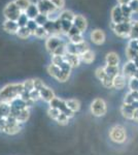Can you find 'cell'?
Wrapping results in <instances>:
<instances>
[{
  "mask_svg": "<svg viewBox=\"0 0 138 155\" xmlns=\"http://www.w3.org/2000/svg\"><path fill=\"white\" fill-rule=\"evenodd\" d=\"M24 92V87L22 83L7 84L0 89V102L9 104L14 98L19 97Z\"/></svg>",
  "mask_w": 138,
  "mask_h": 155,
  "instance_id": "1",
  "label": "cell"
},
{
  "mask_svg": "<svg viewBox=\"0 0 138 155\" xmlns=\"http://www.w3.org/2000/svg\"><path fill=\"white\" fill-rule=\"evenodd\" d=\"M109 139L114 143L123 144L127 140V131L124 126L122 125H114L109 129Z\"/></svg>",
  "mask_w": 138,
  "mask_h": 155,
  "instance_id": "2",
  "label": "cell"
},
{
  "mask_svg": "<svg viewBox=\"0 0 138 155\" xmlns=\"http://www.w3.org/2000/svg\"><path fill=\"white\" fill-rule=\"evenodd\" d=\"M90 110H91V113L93 114V116H95V117L104 116L107 112L106 102H105L104 99L100 98V97L95 98L94 101H92L91 107H90Z\"/></svg>",
  "mask_w": 138,
  "mask_h": 155,
  "instance_id": "3",
  "label": "cell"
},
{
  "mask_svg": "<svg viewBox=\"0 0 138 155\" xmlns=\"http://www.w3.org/2000/svg\"><path fill=\"white\" fill-rule=\"evenodd\" d=\"M22 12L19 9V7L16 5L14 1L9 2L7 5L4 7L3 9V15L5 17L6 20H11V21H16L19 19V17L21 16Z\"/></svg>",
  "mask_w": 138,
  "mask_h": 155,
  "instance_id": "4",
  "label": "cell"
},
{
  "mask_svg": "<svg viewBox=\"0 0 138 155\" xmlns=\"http://www.w3.org/2000/svg\"><path fill=\"white\" fill-rule=\"evenodd\" d=\"M6 120V124H5V127L3 129V132L6 134H17L21 131L22 129V124L19 123L14 117L11 116H8L7 118H5Z\"/></svg>",
  "mask_w": 138,
  "mask_h": 155,
  "instance_id": "5",
  "label": "cell"
},
{
  "mask_svg": "<svg viewBox=\"0 0 138 155\" xmlns=\"http://www.w3.org/2000/svg\"><path fill=\"white\" fill-rule=\"evenodd\" d=\"M89 49V45L87 44L86 41H82L81 44H77V45H74V44H66V52L69 54H73V55H79L81 56L82 53H85L86 51H88Z\"/></svg>",
  "mask_w": 138,
  "mask_h": 155,
  "instance_id": "6",
  "label": "cell"
},
{
  "mask_svg": "<svg viewBox=\"0 0 138 155\" xmlns=\"http://www.w3.org/2000/svg\"><path fill=\"white\" fill-rule=\"evenodd\" d=\"M132 27V21L128 22V23H120V24H114V32L120 37H128L130 35V31H131Z\"/></svg>",
  "mask_w": 138,
  "mask_h": 155,
  "instance_id": "7",
  "label": "cell"
},
{
  "mask_svg": "<svg viewBox=\"0 0 138 155\" xmlns=\"http://www.w3.org/2000/svg\"><path fill=\"white\" fill-rule=\"evenodd\" d=\"M35 4H36L37 8H38L39 14L46 15V16H47L50 12L57 9L50 0H38Z\"/></svg>",
  "mask_w": 138,
  "mask_h": 155,
  "instance_id": "8",
  "label": "cell"
},
{
  "mask_svg": "<svg viewBox=\"0 0 138 155\" xmlns=\"http://www.w3.org/2000/svg\"><path fill=\"white\" fill-rule=\"evenodd\" d=\"M63 41L62 38H60L59 36L57 35H52V36H49L46 41V48L50 53H53V52L56 50L58 47L60 46L61 44H63Z\"/></svg>",
  "mask_w": 138,
  "mask_h": 155,
  "instance_id": "9",
  "label": "cell"
},
{
  "mask_svg": "<svg viewBox=\"0 0 138 155\" xmlns=\"http://www.w3.org/2000/svg\"><path fill=\"white\" fill-rule=\"evenodd\" d=\"M111 20L112 23L114 24H120V23H128V22H131V19H126L123 17L122 12H121V7L119 6H114L111 11Z\"/></svg>",
  "mask_w": 138,
  "mask_h": 155,
  "instance_id": "10",
  "label": "cell"
},
{
  "mask_svg": "<svg viewBox=\"0 0 138 155\" xmlns=\"http://www.w3.org/2000/svg\"><path fill=\"white\" fill-rule=\"evenodd\" d=\"M39 95H40V99H43V101L47 102L52 101L53 99L56 97L55 92L53 91L51 88H49V87H47V86L42 87V88L39 90Z\"/></svg>",
  "mask_w": 138,
  "mask_h": 155,
  "instance_id": "11",
  "label": "cell"
},
{
  "mask_svg": "<svg viewBox=\"0 0 138 155\" xmlns=\"http://www.w3.org/2000/svg\"><path fill=\"white\" fill-rule=\"evenodd\" d=\"M72 24H73V26L76 27V28L79 29L82 33L87 29V26H88L86 18L81 16V15H75L73 21H72Z\"/></svg>",
  "mask_w": 138,
  "mask_h": 155,
  "instance_id": "12",
  "label": "cell"
},
{
  "mask_svg": "<svg viewBox=\"0 0 138 155\" xmlns=\"http://www.w3.org/2000/svg\"><path fill=\"white\" fill-rule=\"evenodd\" d=\"M91 41L96 45H102L105 41V33L100 29L93 30L91 32Z\"/></svg>",
  "mask_w": 138,
  "mask_h": 155,
  "instance_id": "13",
  "label": "cell"
},
{
  "mask_svg": "<svg viewBox=\"0 0 138 155\" xmlns=\"http://www.w3.org/2000/svg\"><path fill=\"white\" fill-rule=\"evenodd\" d=\"M2 28L4 31L8 34H17V31L19 29L16 21H11V20H5V22L2 25Z\"/></svg>",
  "mask_w": 138,
  "mask_h": 155,
  "instance_id": "14",
  "label": "cell"
},
{
  "mask_svg": "<svg viewBox=\"0 0 138 155\" xmlns=\"http://www.w3.org/2000/svg\"><path fill=\"white\" fill-rule=\"evenodd\" d=\"M63 57H64L65 62H67L71 68L77 67L79 65V63H81V58H79V55H73V54L66 53Z\"/></svg>",
  "mask_w": 138,
  "mask_h": 155,
  "instance_id": "15",
  "label": "cell"
},
{
  "mask_svg": "<svg viewBox=\"0 0 138 155\" xmlns=\"http://www.w3.org/2000/svg\"><path fill=\"white\" fill-rule=\"evenodd\" d=\"M125 85H126V77L123 76L122 74H119L117 76H115L112 80V88L122 90L124 89Z\"/></svg>",
  "mask_w": 138,
  "mask_h": 155,
  "instance_id": "16",
  "label": "cell"
},
{
  "mask_svg": "<svg viewBox=\"0 0 138 155\" xmlns=\"http://www.w3.org/2000/svg\"><path fill=\"white\" fill-rule=\"evenodd\" d=\"M105 61H106L107 66H119L120 58L117 53H114V52H109V53L106 54Z\"/></svg>",
  "mask_w": 138,
  "mask_h": 155,
  "instance_id": "17",
  "label": "cell"
},
{
  "mask_svg": "<svg viewBox=\"0 0 138 155\" xmlns=\"http://www.w3.org/2000/svg\"><path fill=\"white\" fill-rule=\"evenodd\" d=\"M136 66H135L134 62L133 61H128L127 63H125L124 67H123V76L128 77V78H132L134 72L136 71Z\"/></svg>",
  "mask_w": 138,
  "mask_h": 155,
  "instance_id": "18",
  "label": "cell"
},
{
  "mask_svg": "<svg viewBox=\"0 0 138 155\" xmlns=\"http://www.w3.org/2000/svg\"><path fill=\"white\" fill-rule=\"evenodd\" d=\"M65 104H66V107H68L71 112H73L74 114L81 110V102H79V99H75V98L66 99Z\"/></svg>",
  "mask_w": 138,
  "mask_h": 155,
  "instance_id": "19",
  "label": "cell"
},
{
  "mask_svg": "<svg viewBox=\"0 0 138 155\" xmlns=\"http://www.w3.org/2000/svg\"><path fill=\"white\" fill-rule=\"evenodd\" d=\"M9 104H11V109L14 110V111H21V110H24V109H26V107H28L26 102L22 101V99L20 98V96L9 102Z\"/></svg>",
  "mask_w": 138,
  "mask_h": 155,
  "instance_id": "20",
  "label": "cell"
},
{
  "mask_svg": "<svg viewBox=\"0 0 138 155\" xmlns=\"http://www.w3.org/2000/svg\"><path fill=\"white\" fill-rule=\"evenodd\" d=\"M25 14H26V16L28 17L29 20H35V18L39 15V12H38V8H37L36 4L35 3L30 4L28 8L25 11Z\"/></svg>",
  "mask_w": 138,
  "mask_h": 155,
  "instance_id": "21",
  "label": "cell"
},
{
  "mask_svg": "<svg viewBox=\"0 0 138 155\" xmlns=\"http://www.w3.org/2000/svg\"><path fill=\"white\" fill-rule=\"evenodd\" d=\"M79 58H81V61H84L85 63L90 64L95 60V54L91 50H88V51H86L79 56Z\"/></svg>",
  "mask_w": 138,
  "mask_h": 155,
  "instance_id": "22",
  "label": "cell"
},
{
  "mask_svg": "<svg viewBox=\"0 0 138 155\" xmlns=\"http://www.w3.org/2000/svg\"><path fill=\"white\" fill-rule=\"evenodd\" d=\"M133 112H134V110H133L129 104H123L121 107V113L123 115V117L126 119H129V120L133 119Z\"/></svg>",
  "mask_w": 138,
  "mask_h": 155,
  "instance_id": "23",
  "label": "cell"
},
{
  "mask_svg": "<svg viewBox=\"0 0 138 155\" xmlns=\"http://www.w3.org/2000/svg\"><path fill=\"white\" fill-rule=\"evenodd\" d=\"M138 101V92L136 91H130L125 95L124 104H131L133 102Z\"/></svg>",
  "mask_w": 138,
  "mask_h": 155,
  "instance_id": "24",
  "label": "cell"
},
{
  "mask_svg": "<svg viewBox=\"0 0 138 155\" xmlns=\"http://www.w3.org/2000/svg\"><path fill=\"white\" fill-rule=\"evenodd\" d=\"M11 115V104L6 102H0V116L2 118H7Z\"/></svg>",
  "mask_w": 138,
  "mask_h": 155,
  "instance_id": "25",
  "label": "cell"
},
{
  "mask_svg": "<svg viewBox=\"0 0 138 155\" xmlns=\"http://www.w3.org/2000/svg\"><path fill=\"white\" fill-rule=\"evenodd\" d=\"M43 28L46 29V31L47 32L49 36H52V35H57L59 34L56 30V26H55V22L53 21H47L46 24H44Z\"/></svg>",
  "mask_w": 138,
  "mask_h": 155,
  "instance_id": "26",
  "label": "cell"
},
{
  "mask_svg": "<svg viewBox=\"0 0 138 155\" xmlns=\"http://www.w3.org/2000/svg\"><path fill=\"white\" fill-rule=\"evenodd\" d=\"M16 35L19 37V38H21V39H26V38H28L30 35H31V31H30V30L27 28L26 26H25V27H19Z\"/></svg>",
  "mask_w": 138,
  "mask_h": 155,
  "instance_id": "27",
  "label": "cell"
},
{
  "mask_svg": "<svg viewBox=\"0 0 138 155\" xmlns=\"http://www.w3.org/2000/svg\"><path fill=\"white\" fill-rule=\"evenodd\" d=\"M14 2L16 3V5L19 7V9L22 12H25V11H26V9L29 7L30 4L32 3L30 0H14Z\"/></svg>",
  "mask_w": 138,
  "mask_h": 155,
  "instance_id": "28",
  "label": "cell"
},
{
  "mask_svg": "<svg viewBox=\"0 0 138 155\" xmlns=\"http://www.w3.org/2000/svg\"><path fill=\"white\" fill-rule=\"evenodd\" d=\"M104 71L106 72V76H108L110 78H114L115 76L120 74L119 71V66H105Z\"/></svg>",
  "mask_w": 138,
  "mask_h": 155,
  "instance_id": "29",
  "label": "cell"
},
{
  "mask_svg": "<svg viewBox=\"0 0 138 155\" xmlns=\"http://www.w3.org/2000/svg\"><path fill=\"white\" fill-rule=\"evenodd\" d=\"M74 17H75V15L71 11H63L62 12H60L59 19L60 20H65V21L72 22V21H73V19H74Z\"/></svg>",
  "mask_w": 138,
  "mask_h": 155,
  "instance_id": "30",
  "label": "cell"
},
{
  "mask_svg": "<svg viewBox=\"0 0 138 155\" xmlns=\"http://www.w3.org/2000/svg\"><path fill=\"white\" fill-rule=\"evenodd\" d=\"M70 72H71V71H63V69H60V72H59V74H58V77L56 78V79L59 82L64 83V82H66L67 80L69 79Z\"/></svg>",
  "mask_w": 138,
  "mask_h": 155,
  "instance_id": "31",
  "label": "cell"
},
{
  "mask_svg": "<svg viewBox=\"0 0 138 155\" xmlns=\"http://www.w3.org/2000/svg\"><path fill=\"white\" fill-rule=\"evenodd\" d=\"M66 53H67L66 52V42H63V44L60 45V46L53 52L52 55L53 56H64Z\"/></svg>",
  "mask_w": 138,
  "mask_h": 155,
  "instance_id": "32",
  "label": "cell"
},
{
  "mask_svg": "<svg viewBox=\"0 0 138 155\" xmlns=\"http://www.w3.org/2000/svg\"><path fill=\"white\" fill-rule=\"evenodd\" d=\"M47 72H49L50 76L54 77L55 79H56V78L58 77V74H59V72H60V67L51 63L49 66L47 67Z\"/></svg>",
  "mask_w": 138,
  "mask_h": 155,
  "instance_id": "33",
  "label": "cell"
},
{
  "mask_svg": "<svg viewBox=\"0 0 138 155\" xmlns=\"http://www.w3.org/2000/svg\"><path fill=\"white\" fill-rule=\"evenodd\" d=\"M33 35H35L36 37H39V38H43V37H49V34H47V32L46 31V29L43 28L42 26H38L36 29H35V31L33 32Z\"/></svg>",
  "mask_w": 138,
  "mask_h": 155,
  "instance_id": "34",
  "label": "cell"
},
{
  "mask_svg": "<svg viewBox=\"0 0 138 155\" xmlns=\"http://www.w3.org/2000/svg\"><path fill=\"white\" fill-rule=\"evenodd\" d=\"M129 37L131 39H138V21L132 22V27Z\"/></svg>",
  "mask_w": 138,
  "mask_h": 155,
  "instance_id": "35",
  "label": "cell"
},
{
  "mask_svg": "<svg viewBox=\"0 0 138 155\" xmlns=\"http://www.w3.org/2000/svg\"><path fill=\"white\" fill-rule=\"evenodd\" d=\"M121 7V12H122V15L124 18L126 19H131V16H132V11L131 8L129 7V5H120Z\"/></svg>",
  "mask_w": 138,
  "mask_h": 155,
  "instance_id": "36",
  "label": "cell"
},
{
  "mask_svg": "<svg viewBox=\"0 0 138 155\" xmlns=\"http://www.w3.org/2000/svg\"><path fill=\"white\" fill-rule=\"evenodd\" d=\"M29 19L28 17L26 16V14L25 12H22L21 16L19 17V19L17 20V24L19 27H25L27 25V23H28Z\"/></svg>",
  "mask_w": 138,
  "mask_h": 155,
  "instance_id": "37",
  "label": "cell"
},
{
  "mask_svg": "<svg viewBox=\"0 0 138 155\" xmlns=\"http://www.w3.org/2000/svg\"><path fill=\"white\" fill-rule=\"evenodd\" d=\"M56 121L58 122V124H60V125H67V124L69 123V118L64 113L60 112V115L58 116Z\"/></svg>",
  "mask_w": 138,
  "mask_h": 155,
  "instance_id": "38",
  "label": "cell"
},
{
  "mask_svg": "<svg viewBox=\"0 0 138 155\" xmlns=\"http://www.w3.org/2000/svg\"><path fill=\"white\" fill-rule=\"evenodd\" d=\"M73 26L72 22H69V21H65V20H61V31L63 33H66L69 31L70 28Z\"/></svg>",
  "mask_w": 138,
  "mask_h": 155,
  "instance_id": "39",
  "label": "cell"
},
{
  "mask_svg": "<svg viewBox=\"0 0 138 155\" xmlns=\"http://www.w3.org/2000/svg\"><path fill=\"white\" fill-rule=\"evenodd\" d=\"M34 21L36 22V24L38 25V26H42V27H43L44 24H46L47 22L49 21V19H47V16H46V15L39 14L38 16H37L36 18H35Z\"/></svg>",
  "mask_w": 138,
  "mask_h": 155,
  "instance_id": "40",
  "label": "cell"
},
{
  "mask_svg": "<svg viewBox=\"0 0 138 155\" xmlns=\"http://www.w3.org/2000/svg\"><path fill=\"white\" fill-rule=\"evenodd\" d=\"M23 84V87H24V91H27V92H31L32 90L34 89L33 87V79H28L24 82Z\"/></svg>",
  "mask_w": 138,
  "mask_h": 155,
  "instance_id": "41",
  "label": "cell"
},
{
  "mask_svg": "<svg viewBox=\"0 0 138 155\" xmlns=\"http://www.w3.org/2000/svg\"><path fill=\"white\" fill-rule=\"evenodd\" d=\"M129 89H130V91L138 92V79H136V78H130Z\"/></svg>",
  "mask_w": 138,
  "mask_h": 155,
  "instance_id": "42",
  "label": "cell"
},
{
  "mask_svg": "<svg viewBox=\"0 0 138 155\" xmlns=\"http://www.w3.org/2000/svg\"><path fill=\"white\" fill-rule=\"evenodd\" d=\"M69 41L71 44H74V45H77V44H81V42L85 41H84V37H82V33L81 34H76V35H73V36H70L69 37Z\"/></svg>",
  "mask_w": 138,
  "mask_h": 155,
  "instance_id": "43",
  "label": "cell"
},
{
  "mask_svg": "<svg viewBox=\"0 0 138 155\" xmlns=\"http://www.w3.org/2000/svg\"><path fill=\"white\" fill-rule=\"evenodd\" d=\"M65 61L63 56H53L52 57V64L56 66H61V64Z\"/></svg>",
  "mask_w": 138,
  "mask_h": 155,
  "instance_id": "44",
  "label": "cell"
},
{
  "mask_svg": "<svg viewBox=\"0 0 138 155\" xmlns=\"http://www.w3.org/2000/svg\"><path fill=\"white\" fill-rule=\"evenodd\" d=\"M126 55L128 57V59H129V61H133L134 59H136L138 57V53L135 51H133L130 48H128L127 47V50H126Z\"/></svg>",
  "mask_w": 138,
  "mask_h": 155,
  "instance_id": "45",
  "label": "cell"
},
{
  "mask_svg": "<svg viewBox=\"0 0 138 155\" xmlns=\"http://www.w3.org/2000/svg\"><path fill=\"white\" fill-rule=\"evenodd\" d=\"M95 74H96L98 80L102 81V80L106 77V72H105V71H104V67H98V68L96 69V71H95Z\"/></svg>",
  "mask_w": 138,
  "mask_h": 155,
  "instance_id": "46",
  "label": "cell"
},
{
  "mask_svg": "<svg viewBox=\"0 0 138 155\" xmlns=\"http://www.w3.org/2000/svg\"><path fill=\"white\" fill-rule=\"evenodd\" d=\"M112 80H114V78H110V77H108V76H106L104 78L103 80L101 81V83H102V85L105 87V88H108V89H110V88H112Z\"/></svg>",
  "mask_w": 138,
  "mask_h": 155,
  "instance_id": "47",
  "label": "cell"
},
{
  "mask_svg": "<svg viewBox=\"0 0 138 155\" xmlns=\"http://www.w3.org/2000/svg\"><path fill=\"white\" fill-rule=\"evenodd\" d=\"M47 114H49V117L52 118L53 120H56L58 118V116L60 115V111L57 109H53V107H50L47 110Z\"/></svg>",
  "mask_w": 138,
  "mask_h": 155,
  "instance_id": "48",
  "label": "cell"
},
{
  "mask_svg": "<svg viewBox=\"0 0 138 155\" xmlns=\"http://www.w3.org/2000/svg\"><path fill=\"white\" fill-rule=\"evenodd\" d=\"M59 17H60L59 9H56V11L50 12V14L47 15V19H49V21H53V22H55L56 20L59 19Z\"/></svg>",
  "mask_w": 138,
  "mask_h": 155,
  "instance_id": "49",
  "label": "cell"
},
{
  "mask_svg": "<svg viewBox=\"0 0 138 155\" xmlns=\"http://www.w3.org/2000/svg\"><path fill=\"white\" fill-rule=\"evenodd\" d=\"M44 86H46V85H44V83L41 81L40 79H33V87H34L35 90L39 91V90Z\"/></svg>",
  "mask_w": 138,
  "mask_h": 155,
  "instance_id": "50",
  "label": "cell"
},
{
  "mask_svg": "<svg viewBox=\"0 0 138 155\" xmlns=\"http://www.w3.org/2000/svg\"><path fill=\"white\" fill-rule=\"evenodd\" d=\"M57 9H62L65 5V0H50Z\"/></svg>",
  "mask_w": 138,
  "mask_h": 155,
  "instance_id": "51",
  "label": "cell"
},
{
  "mask_svg": "<svg viewBox=\"0 0 138 155\" xmlns=\"http://www.w3.org/2000/svg\"><path fill=\"white\" fill-rule=\"evenodd\" d=\"M26 27L30 30V31H31V34H32L35 31V29L38 27V25L36 24V22H35L34 20H29L28 23H27V25H26Z\"/></svg>",
  "mask_w": 138,
  "mask_h": 155,
  "instance_id": "52",
  "label": "cell"
},
{
  "mask_svg": "<svg viewBox=\"0 0 138 155\" xmlns=\"http://www.w3.org/2000/svg\"><path fill=\"white\" fill-rule=\"evenodd\" d=\"M29 95H30V98H31L34 102L40 99V95H39V91H37V90H35V89L32 90L31 92H29Z\"/></svg>",
  "mask_w": 138,
  "mask_h": 155,
  "instance_id": "53",
  "label": "cell"
},
{
  "mask_svg": "<svg viewBox=\"0 0 138 155\" xmlns=\"http://www.w3.org/2000/svg\"><path fill=\"white\" fill-rule=\"evenodd\" d=\"M128 48L138 53V39H131L129 41V45H128Z\"/></svg>",
  "mask_w": 138,
  "mask_h": 155,
  "instance_id": "54",
  "label": "cell"
},
{
  "mask_svg": "<svg viewBox=\"0 0 138 155\" xmlns=\"http://www.w3.org/2000/svg\"><path fill=\"white\" fill-rule=\"evenodd\" d=\"M128 5L131 8L132 12H138V0H131Z\"/></svg>",
  "mask_w": 138,
  "mask_h": 155,
  "instance_id": "55",
  "label": "cell"
},
{
  "mask_svg": "<svg viewBox=\"0 0 138 155\" xmlns=\"http://www.w3.org/2000/svg\"><path fill=\"white\" fill-rule=\"evenodd\" d=\"M82 32L79 31V29L76 28V27H74V26H72L71 28H70V30L68 32H67V35H68L69 37L70 36H73V35H76V34H81Z\"/></svg>",
  "mask_w": 138,
  "mask_h": 155,
  "instance_id": "56",
  "label": "cell"
},
{
  "mask_svg": "<svg viewBox=\"0 0 138 155\" xmlns=\"http://www.w3.org/2000/svg\"><path fill=\"white\" fill-rule=\"evenodd\" d=\"M5 124H6L5 118H1V119H0V131L3 132V129H4V127H5Z\"/></svg>",
  "mask_w": 138,
  "mask_h": 155,
  "instance_id": "57",
  "label": "cell"
},
{
  "mask_svg": "<svg viewBox=\"0 0 138 155\" xmlns=\"http://www.w3.org/2000/svg\"><path fill=\"white\" fill-rule=\"evenodd\" d=\"M130 1H131V0H117L120 5H128Z\"/></svg>",
  "mask_w": 138,
  "mask_h": 155,
  "instance_id": "58",
  "label": "cell"
},
{
  "mask_svg": "<svg viewBox=\"0 0 138 155\" xmlns=\"http://www.w3.org/2000/svg\"><path fill=\"white\" fill-rule=\"evenodd\" d=\"M132 120H135L136 122H138V109L134 110V112H133V119Z\"/></svg>",
  "mask_w": 138,
  "mask_h": 155,
  "instance_id": "59",
  "label": "cell"
},
{
  "mask_svg": "<svg viewBox=\"0 0 138 155\" xmlns=\"http://www.w3.org/2000/svg\"><path fill=\"white\" fill-rule=\"evenodd\" d=\"M133 62H134L135 66H136V68L138 69V57H137L136 59H134V60H133Z\"/></svg>",
  "mask_w": 138,
  "mask_h": 155,
  "instance_id": "60",
  "label": "cell"
}]
</instances>
